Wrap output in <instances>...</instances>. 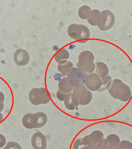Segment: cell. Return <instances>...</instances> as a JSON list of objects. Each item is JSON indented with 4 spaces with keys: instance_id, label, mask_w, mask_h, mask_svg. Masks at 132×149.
Listing matches in <instances>:
<instances>
[{
    "instance_id": "obj_3",
    "label": "cell",
    "mask_w": 132,
    "mask_h": 149,
    "mask_svg": "<svg viewBox=\"0 0 132 149\" xmlns=\"http://www.w3.org/2000/svg\"><path fill=\"white\" fill-rule=\"evenodd\" d=\"M29 100L32 105H45L50 102V98L47 89L44 87L32 88L29 93Z\"/></svg>"
},
{
    "instance_id": "obj_28",
    "label": "cell",
    "mask_w": 132,
    "mask_h": 149,
    "mask_svg": "<svg viewBox=\"0 0 132 149\" xmlns=\"http://www.w3.org/2000/svg\"><path fill=\"white\" fill-rule=\"evenodd\" d=\"M6 143V139L5 136L0 134V148H2Z\"/></svg>"
},
{
    "instance_id": "obj_30",
    "label": "cell",
    "mask_w": 132,
    "mask_h": 149,
    "mask_svg": "<svg viewBox=\"0 0 132 149\" xmlns=\"http://www.w3.org/2000/svg\"><path fill=\"white\" fill-rule=\"evenodd\" d=\"M85 149H100L97 146H87Z\"/></svg>"
},
{
    "instance_id": "obj_16",
    "label": "cell",
    "mask_w": 132,
    "mask_h": 149,
    "mask_svg": "<svg viewBox=\"0 0 132 149\" xmlns=\"http://www.w3.org/2000/svg\"><path fill=\"white\" fill-rule=\"evenodd\" d=\"M73 68V64L70 61H66L57 65L58 71L64 77L67 76Z\"/></svg>"
},
{
    "instance_id": "obj_7",
    "label": "cell",
    "mask_w": 132,
    "mask_h": 149,
    "mask_svg": "<svg viewBox=\"0 0 132 149\" xmlns=\"http://www.w3.org/2000/svg\"><path fill=\"white\" fill-rule=\"evenodd\" d=\"M101 18L98 24L100 30L106 31L112 28L115 22V17L113 13L109 10H105L100 13Z\"/></svg>"
},
{
    "instance_id": "obj_19",
    "label": "cell",
    "mask_w": 132,
    "mask_h": 149,
    "mask_svg": "<svg viewBox=\"0 0 132 149\" xmlns=\"http://www.w3.org/2000/svg\"><path fill=\"white\" fill-rule=\"evenodd\" d=\"M89 90L84 85L77 86L74 87L73 90V94L79 99L85 97L88 92Z\"/></svg>"
},
{
    "instance_id": "obj_6",
    "label": "cell",
    "mask_w": 132,
    "mask_h": 149,
    "mask_svg": "<svg viewBox=\"0 0 132 149\" xmlns=\"http://www.w3.org/2000/svg\"><path fill=\"white\" fill-rule=\"evenodd\" d=\"M132 93L129 86L122 81L116 86L114 90V99L127 102L131 99Z\"/></svg>"
},
{
    "instance_id": "obj_12",
    "label": "cell",
    "mask_w": 132,
    "mask_h": 149,
    "mask_svg": "<svg viewBox=\"0 0 132 149\" xmlns=\"http://www.w3.org/2000/svg\"><path fill=\"white\" fill-rule=\"evenodd\" d=\"M31 144L33 149H47V138L42 133L36 132L32 136Z\"/></svg>"
},
{
    "instance_id": "obj_15",
    "label": "cell",
    "mask_w": 132,
    "mask_h": 149,
    "mask_svg": "<svg viewBox=\"0 0 132 149\" xmlns=\"http://www.w3.org/2000/svg\"><path fill=\"white\" fill-rule=\"evenodd\" d=\"M58 86L60 90L66 94L71 93L74 89V87L69 84L66 77L63 78L59 82Z\"/></svg>"
},
{
    "instance_id": "obj_25",
    "label": "cell",
    "mask_w": 132,
    "mask_h": 149,
    "mask_svg": "<svg viewBox=\"0 0 132 149\" xmlns=\"http://www.w3.org/2000/svg\"><path fill=\"white\" fill-rule=\"evenodd\" d=\"M116 149H132V143L128 140H123Z\"/></svg>"
},
{
    "instance_id": "obj_18",
    "label": "cell",
    "mask_w": 132,
    "mask_h": 149,
    "mask_svg": "<svg viewBox=\"0 0 132 149\" xmlns=\"http://www.w3.org/2000/svg\"><path fill=\"white\" fill-rule=\"evenodd\" d=\"M69 57V53L66 49L64 48L60 50L55 55L54 59L58 64H61L67 61Z\"/></svg>"
},
{
    "instance_id": "obj_10",
    "label": "cell",
    "mask_w": 132,
    "mask_h": 149,
    "mask_svg": "<svg viewBox=\"0 0 132 149\" xmlns=\"http://www.w3.org/2000/svg\"><path fill=\"white\" fill-rule=\"evenodd\" d=\"M103 139H104L103 133L99 130H95L90 135L82 138V141L87 146H97L98 143Z\"/></svg>"
},
{
    "instance_id": "obj_22",
    "label": "cell",
    "mask_w": 132,
    "mask_h": 149,
    "mask_svg": "<svg viewBox=\"0 0 132 149\" xmlns=\"http://www.w3.org/2000/svg\"><path fill=\"white\" fill-rule=\"evenodd\" d=\"M92 94L90 91H88L87 94L86 95L83 97V98L79 99V104L81 106H86V105H88L92 101Z\"/></svg>"
},
{
    "instance_id": "obj_4",
    "label": "cell",
    "mask_w": 132,
    "mask_h": 149,
    "mask_svg": "<svg viewBox=\"0 0 132 149\" xmlns=\"http://www.w3.org/2000/svg\"><path fill=\"white\" fill-rule=\"evenodd\" d=\"M68 34L71 38L76 40L87 39L90 37L89 29L85 25L73 24L68 26L67 30Z\"/></svg>"
},
{
    "instance_id": "obj_2",
    "label": "cell",
    "mask_w": 132,
    "mask_h": 149,
    "mask_svg": "<svg viewBox=\"0 0 132 149\" xmlns=\"http://www.w3.org/2000/svg\"><path fill=\"white\" fill-rule=\"evenodd\" d=\"M94 60L95 56L92 52L89 50L83 51L79 56L78 67L86 73H91L96 69Z\"/></svg>"
},
{
    "instance_id": "obj_27",
    "label": "cell",
    "mask_w": 132,
    "mask_h": 149,
    "mask_svg": "<svg viewBox=\"0 0 132 149\" xmlns=\"http://www.w3.org/2000/svg\"><path fill=\"white\" fill-rule=\"evenodd\" d=\"M68 94L64 93L62 92L59 89H58L57 90V99L60 101H64L67 95Z\"/></svg>"
},
{
    "instance_id": "obj_21",
    "label": "cell",
    "mask_w": 132,
    "mask_h": 149,
    "mask_svg": "<svg viewBox=\"0 0 132 149\" xmlns=\"http://www.w3.org/2000/svg\"><path fill=\"white\" fill-rule=\"evenodd\" d=\"M102 85L100 89L98 91L99 92H102L108 90L112 82V78L110 76H107L102 78Z\"/></svg>"
},
{
    "instance_id": "obj_31",
    "label": "cell",
    "mask_w": 132,
    "mask_h": 149,
    "mask_svg": "<svg viewBox=\"0 0 132 149\" xmlns=\"http://www.w3.org/2000/svg\"><path fill=\"white\" fill-rule=\"evenodd\" d=\"M4 103H0V113H1V112L3 111V109H4Z\"/></svg>"
},
{
    "instance_id": "obj_8",
    "label": "cell",
    "mask_w": 132,
    "mask_h": 149,
    "mask_svg": "<svg viewBox=\"0 0 132 149\" xmlns=\"http://www.w3.org/2000/svg\"><path fill=\"white\" fill-rule=\"evenodd\" d=\"M121 142V139L118 135L112 134L106 139H103L98 143L97 146L100 149H116Z\"/></svg>"
},
{
    "instance_id": "obj_26",
    "label": "cell",
    "mask_w": 132,
    "mask_h": 149,
    "mask_svg": "<svg viewBox=\"0 0 132 149\" xmlns=\"http://www.w3.org/2000/svg\"><path fill=\"white\" fill-rule=\"evenodd\" d=\"M3 149H22L20 145L15 142H9Z\"/></svg>"
},
{
    "instance_id": "obj_17",
    "label": "cell",
    "mask_w": 132,
    "mask_h": 149,
    "mask_svg": "<svg viewBox=\"0 0 132 149\" xmlns=\"http://www.w3.org/2000/svg\"><path fill=\"white\" fill-rule=\"evenodd\" d=\"M100 18L101 14L100 11L97 9H93L91 10L90 15L87 19V21L90 24L93 26H97Z\"/></svg>"
},
{
    "instance_id": "obj_11",
    "label": "cell",
    "mask_w": 132,
    "mask_h": 149,
    "mask_svg": "<svg viewBox=\"0 0 132 149\" xmlns=\"http://www.w3.org/2000/svg\"><path fill=\"white\" fill-rule=\"evenodd\" d=\"M13 59L16 65L20 66H24L28 64L30 57L29 54L25 49H19L15 52Z\"/></svg>"
},
{
    "instance_id": "obj_24",
    "label": "cell",
    "mask_w": 132,
    "mask_h": 149,
    "mask_svg": "<svg viewBox=\"0 0 132 149\" xmlns=\"http://www.w3.org/2000/svg\"><path fill=\"white\" fill-rule=\"evenodd\" d=\"M122 81L120 79H117L112 80V82H111L109 87L108 88V90L109 93L113 98L114 97V90H115V87L117 85L121 82Z\"/></svg>"
},
{
    "instance_id": "obj_5",
    "label": "cell",
    "mask_w": 132,
    "mask_h": 149,
    "mask_svg": "<svg viewBox=\"0 0 132 149\" xmlns=\"http://www.w3.org/2000/svg\"><path fill=\"white\" fill-rule=\"evenodd\" d=\"M87 75V73L80 68L73 67L66 78L70 85L74 87L80 85H85Z\"/></svg>"
},
{
    "instance_id": "obj_32",
    "label": "cell",
    "mask_w": 132,
    "mask_h": 149,
    "mask_svg": "<svg viewBox=\"0 0 132 149\" xmlns=\"http://www.w3.org/2000/svg\"><path fill=\"white\" fill-rule=\"evenodd\" d=\"M4 120L3 114L1 113H0V123H1Z\"/></svg>"
},
{
    "instance_id": "obj_20",
    "label": "cell",
    "mask_w": 132,
    "mask_h": 149,
    "mask_svg": "<svg viewBox=\"0 0 132 149\" xmlns=\"http://www.w3.org/2000/svg\"><path fill=\"white\" fill-rule=\"evenodd\" d=\"M91 11V8L89 6H82L78 12L79 17L82 19H87L90 15Z\"/></svg>"
},
{
    "instance_id": "obj_23",
    "label": "cell",
    "mask_w": 132,
    "mask_h": 149,
    "mask_svg": "<svg viewBox=\"0 0 132 149\" xmlns=\"http://www.w3.org/2000/svg\"><path fill=\"white\" fill-rule=\"evenodd\" d=\"M87 146L86 145L83 143L82 138L76 139L73 145V149H85Z\"/></svg>"
},
{
    "instance_id": "obj_13",
    "label": "cell",
    "mask_w": 132,
    "mask_h": 149,
    "mask_svg": "<svg viewBox=\"0 0 132 149\" xmlns=\"http://www.w3.org/2000/svg\"><path fill=\"white\" fill-rule=\"evenodd\" d=\"M64 104L67 109L73 111L79 106V99L73 93H68L64 101Z\"/></svg>"
},
{
    "instance_id": "obj_1",
    "label": "cell",
    "mask_w": 132,
    "mask_h": 149,
    "mask_svg": "<svg viewBox=\"0 0 132 149\" xmlns=\"http://www.w3.org/2000/svg\"><path fill=\"white\" fill-rule=\"evenodd\" d=\"M47 116L42 112L36 113H28L25 114L22 119L24 127L28 129L41 128L47 124Z\"/></svg>"
},
{
    "instance_id": "obj_9",
    "label": "cell",
    "mask_w": 132,
    "mask_h": 149,
    "mask_svg": "<svg viewBox=\"0 0 132 149\" xmlns=\"http://www.w3.org/2000/svg\"><path fill=\"white\" fill-rule=\"evenodd\" d=\"M85 85L90 91H98L102 86V79L96 73L89 74L87 77Z\"/></svg>"
},
{
    "instance_id": "obj_14",
    "label": "cell",
    "mask_w": 132,
    "mask_h": 149,
    "mask_svg": "<svg viewBox=\"0 0 132 149\" xmlns=\"http://www.w3.org/2000/svg\"><path fill=\"white\" fill-rule=\"evenodd\" d=\"M95 72L102 79L108 76L109 72V70L108 66L105 63L98 62L96 63Z\"/></svg>"
},
{
    "instance_id": "obj_29",
    "label": "cell",
    "mask_w": 132,
    "mask_h": 149,
    "mask_svg": "<svg viewBox=\"0 0 132 149\" xmlns=\"http://www.w3.org/2000/svg\"><path fill=\"white\" fill-rule=\"evenodd\" d=\"M5 96L3 92L0 91V103H3L5 101Z\"/></svg>"
}]
</instances>
